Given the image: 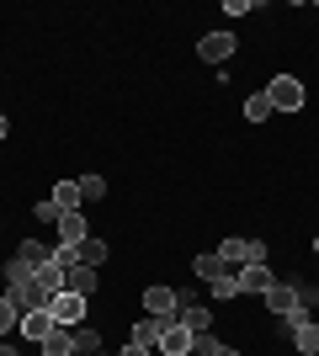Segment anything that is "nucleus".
<instances>
[{"mask_svg": "<svg viewBox=\"0 0 319 356\" xmlns=\"http://www.w3.org/2000/svg\"><path fill=\"white\" fill-rule=\"evenodd\" d=\"M266 102H272L277 112H304L309 90H304V80H293V74H277L272 86H266Z\"/></svg>", "mask_w": 319, "mask_h": 356, "instance_id": "obj_1", "label": "nucleus"}, {"mask_svg": "<svg viewBox=\"0 0 319 356\" xmlns=\"http://www.w3.org/2000/svg\"><path fill=\"white\" fill-rule=\"evenodd\" d=\"M48 314H54V325L80 330V325H85V314H91V298H80V293H54V298H48Z\"/></svg>", "mask_w": 319, "mask_h": 356, "instance_id": "obj_2", "label": "nucleus"}, {"mask_svg": "<svg viewBox=\"0 0 319 356\" xmlns=\"http://www.w3.org/2000/svg\"><path fill=\"white\" fill-rule=\"evenodd\" d=\"M144 314L160 319V325H176V314H181V293H176V287H149V293H144Z\"/></svg>", "mask_w": 319, "mask_h": 356, "instance_id": "obj_3", "label": "nucleus"}, {"mask_svg": "<svg viewBox=\"0 0 319 356\" xmlns=\"http://www.w3.org/2000/svg\"><path fill=\"white\" fill-rule=\"evenodd\" d=\"M176 325L192 330V335H208V330H213V309H208V303H197L192 293H181V314H176Z\"/></svg>", "mask_w": 319, "mask_h": 356, "instance_id": "obj_4", "label": "nucleus"}, {"mask_svg": "<svg viewBox=\"0 0 319 356\" xmlns=\"http://www.w3.org/2000/svg\"><path fill=\"white\" fill-rule=\"evenodd\" d=\"M234 32H202V43H197V59H208V64H224V59H234Z\"/></svg>", "mask_w": 319, "mask_h": 356, "instance_id": "obj_5", "label": "nucleus"}, {"mask_svg": "<svg viewBox=\"0 0 319 356\" xmlns=\"http://www.w3.org/2000/svg\"><path fill=\"white\" fill-rule=\"evenodd\" d=\"M54 330H59V325H54V314H48V309H32V314H22V330H16V335H22L27 346H43Z\"/></svg>", "mask_w": 319, "mask_h": 356, "instance_id": "obj_6", "label": "nucleus"}, {"mask_svg": "<svg viewBox=\"0 0 319 356\" xmlns=\"http://www.w3.org/2000/svg\"><path fill=\"white\" fill-rule=\"evenodd\" d=\"M170 325H160V319H138L133 330H128V341L133 346H144V351H160V335H165Z\"/></svg>", "mask_w": 319, "mask_h": 356, "instance_id": "obj_7", "label": "nucleus"}, {"mask_svg": "<svg viewBox=\"0 0 319 356\" xmlns=\"http://www.w3.org/2000/svg\"><path fill=\"white\" fill-rule=\"evenodd\" d=\"M277 282V271L261 261V266H240V293H266Z\"/></svg>", "mask_w": 319, "mask_h": 356, "instance_id": "obj_8", "label": "nucleus"}, {"mask_svg": "<svg viewBox=\"0 0 319 356\" xmlns=\"http://www.w3.org/2000/svg\"><path fill=\"white\" fill-rule=\"evenodd\" d=\"M288 335H293V351H298V356H319V325H314V319L293 325Z\"/></svg>", "mask_w": 319, "mask_h": 356, "instance_id": "obj_9", "label": "nucleus"}, {"mask_svg": "<svg viewBox=\"0 0 319 356\" xmlns=\"http://www.w3.org/2000/svg\"><path fill=\"white\" fill-rule=\"evenodd\" d=\"M64 293L91 298L96 293V266H69V271H64Z\"/></svg>", "mask_w": 319, "mask_h": 356, "instance_id": "obj_10", "label": "nucleus"}, {"mask_svg": "<svg viewBox=\"0 0 319 356\" xmlns=\"http://www.w3.org/2000/svg\"><path fill=\"white\" fill-rule=\"evenodd\" d=\"M16 261H27V266L38 271V266L54 261V245H43V239H22V245H16Z\"/></svg>", "mask_w": 319, "mask_h": 356, "instance_id": "obj_11", "label": "nucleus"}, {"mask_svg": "<svg viewBox=\"0 0 319 356\" xmlns=\"http://www.w3.org/2000/svg\"><path fill=\"white\" fill-rule=\"evenodd\" d=\"M85 234H91L85 213H64V218H59V245H80Z\"/></svg>", "mask_w": 319, "mask_h": 356, "instance_id": "obj_12", "label": "nucleus"}, {"mask_svg": "<svg viewBox=\"0 0 319 356\" xmlns=\"http://www.w3.org/2000/svg\"><path fill=\"white\" fill-rule=\"evenodd\" d=\"M48 197H54V208H59V213H80V202H85V197H80V181H59Z\"/></svg>", "mask_w": 319, "mask_h": 356, "instance_id": "obj_13", "label": "nucleus"}, {"mask_svg": "<svg viewBox=\"0 0 319 356\" xmlns=\"http://www.w3.org/2000/svg\"><path fill=\"white\" fill-rule=\"evenodd\" d=\"M186 351H192V330L170 325L165 335H160V356H186Z\"/></svg>", "mask_w": 319, "mask_h": 356, "instance_id": "obj_14", "label": "nucleus"}, {"mask_svg": "<svg viewBox=\"0 0 319 356\" xmlns=\"http://www.w3.org/2000/svg\"><path fill=\"white\" fill-rule=\"evenodd\" d=\"M75 261H80V266H101V261H106V239L85 234V239L75 245Z\"/></svg>", "mask_w": 319, "mask_h": 356, "instance_id": "obj_15", "label": "nucleus"}, {"mask_svg": "<svg viewBox=\"0 0 319 356\" xmlns=\"http://www.w3.org/2000/svg\"><path fill=\"white\" fill-rule=\"evenodd\" d=\"M43 356H75V330L59 325V330H54V335L43 341Z\"/></svg>", "mask_w": 319, "mask_h": 356, "instance_id": "obj_16", "label": "nucleus"}, {"mask_svg": "<svg viewBox=\"0 0 319 356\" xmlns=\"http://www.w3.org/2000/svg\"><path fill=\"white\" fill-rule=\"evenodd\" d=\"M16 330H22V309H16L11 293H0V341H6V335H16Z\"/></svg>", "mask_w": 319, "mask_h": 356, "instance_id": "obj_17", "label": "nucleus"}, {"mask_svg": "<svg viewBox=\"0 0 319 356\" xmlns=\"http://www.w3.org/2000/svg\"><path fill=\"white\" fill-rule=\"evenodd\" d=\"M208 293L218 298V303H229V298H240V271H218L208 282Z\"/></svg>", "mask_w": 319, "mask_h": 356, "instance_id": "obj_18", "label": "nucleus"}, {"mask_svg": "<svg viewBox=\"0 0 319 356\" xmlns=\"http://www.w3.org/2000/svg\"><path fill=\"white\" fill-rule=\"evenodd\" d=\"M277 106L266 102V90H256V96H245V122H266Z\"/></svg>", "mask_w": 319, "mask_h": 356, "instance_id": "obj_19", "label": "nucleus"}, {"mask_svg": "<svg viewBox=\"0 0 319 356\" xmlns=\"http://www.w3.org/2000/svg\"><path fill=\"white\" fill-rule=\"evenodd\" d=\"M213 255H218L224 266H234V271H240V266H245V239H240V234H234V239H224V245H218Z\"/></svg>", "mask_w": 319, "mask_h": 356, "instance_id": "obj_20", "label": "nucleus"}, {"mask_svg": "<svg viewBox=\"0 0 319 356\" xmlns=\"http://www.w3.org/2000/svg\"><path fill=\"white\" fill-rule=\"evenodd\" d=\"M218 271H229L224 261H218V255H197V261H192V277H197V282H213Z\"/></svg>", "mask_w": 319, "mask_h": 356, "instance_id": "obj_21", "label": "nucleus"}, {"mask_svg": "<svg viewBox=\"0 0 319 356\" xmlns=\"http://www.w3.org/2000/svg\"><path fill=\"white\" fill-rule=\"evenodd\" d=\"M96 351H101V335H96L91 325H80L75 330V356H96Z\"/></svg>", "mask_w": 319, "mask_h": 356, "instance_id": "obj_22", "label": "nucleus"}, {"mask_svg": "<svg viewBox=\"0 0 319 356\" xmlns=\"http://www.w3.org/2000/svg\"><path fill=\"white\" fill-rule=\"evenodd\" d=\"M218 351H224V341H218L213 330L208 335H192V356H218Z\"/></svg>", "mask_w": 319, "mask_h": 356, "instance_id": "obj_23", "label": "nucleus"}, {"mask_svg": "<svg viewBox=\"0 0 319 356\" xmlns=\"http://www.w3.org/2000/svg\"><path fill=\"white\" fill-rule=\"evenodd\" d=\"M32 218H38V223H54V229H59V218H64V213L54 208V197H43V202H32Z\"/></svg>", "mask_w": 319, "mask_h": 356, "instance_id": "obj_24", "label": "nucleus"}, {"mask_svg": "<svg viewBox=\"0 0 319 356\" xmlns=\"http://www.w3.org/2000/svg\"><path fill=\"white\" fill-rule=\"evenodd\" d=\"M80 197H85V202H101V197H106V181L101 176H80Z\"/></svg>", "mask_w": 319, "mask_h": 356, "instance_id": "obj_25", "label": "nucleus"}, {"mask_svg": "<svg viewBox=\"0 0 319 356\" xmlns=\"http://www.w3.org/2000/svg\"><path fill=\"white\" fill-rule=\"evenodd\" d=\"M266 261V239H245V266H261Z\"/></svg>", "mask_w": 319, "mask_h": 356, "instance_id": "obj_26", "label": "nucleus"}, {"mask_svg": "<svg viewBox=\"0 0 319 356\" xmlns=\"http://www.w3.org/2000/svg\"><path fill=\"white\" fill-rule=\"evenodd\" d=\"M117 356H154V351H144V346H133V341H128V346H122Z\"/></svg>", "mask_w": 319, "mask_h": 356, "instance_id": "obj_27", "label": "nucleus"}, {"mask_svg": "<svg viewBox=\"0 0 319 356\" xmlns=\"http://www.w3.org/2000/svg\"><path fill=\"white\" fill-rule=\"evenodd\" d=\"M6 134H11V122H6V112H0V144H6Z\"/></svg>", "mask_w": 319, "mask_h": 356, "instance_id": "obj_28", "label": "nucleus"}, {"mask_svg": "<svg viewBox=\"0 0 319 356\" xmlns=\"http://www.w3.org/2000/svg\"><path fill=\"white\" fill-rule=\"evenodd\" d=\"M218 356H240V351H234V346H224V351H218Z\"/></svg>", "mask_w": 319, "mask_h": 356, "instance_id": "obj_29", "label": "nucleus"}, {"mask_svg": "<svg viewBox=\"0 0 319 356\" xmlns=\"http://www.w3.org/2000/svg\"><path fill=\"white\" fill-rule=\"evenodd\" d=\"M314 255H319V234H314Z\"/></svg>", "mask_w": 319, "mask_h": 356, "instance_id": "obj_30", "label": "nucleus"}, {"mask_svg": "<svg viewBox=\"0 0 319 356\" xmlns=\"http://www.w3.org/2000/svg\"><path fill=\"white\" fill-rule=\"evenodd\" d=\"M96 356H101V351H96Z\"/></svg>", "mask_w": 319, "mask_h": 356, "instance_id": "obj_31", "label": "nucleus"}]
</instances>
